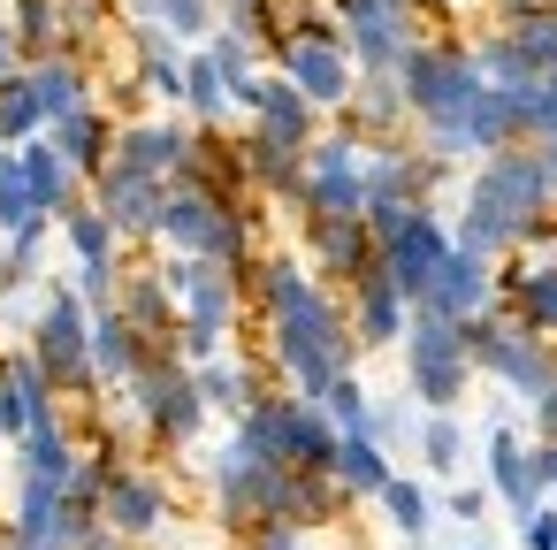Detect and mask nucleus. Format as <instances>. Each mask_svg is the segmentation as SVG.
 Segmentation results:
<instances>
[{
  "instance_id": "nucleus-1",
  "label": "nucleus",
  "mask_w": 557,
  "mask_h": 550,
  "mask_svg": "<svg viewBox=\"0 0 557 550\" xmlns=\"http://www.w3.org/2000/svg\"><path fill=\"white\" fill-rule=\"evenodd\" d=\"M268 306H275V344H283V367L298 375L306 398H321L336 375H344V337H336V314L306 291L298 268H268Z\"/></svg>"
},
{
  "instance_id": "nucleus-2",
  "label": "nucleus",
  "mask_w": 557,
  "mask_h": 550,
  "mask_svg": "<svg viewBox=\"0 0 557 550\" xmlns=\"http://www.w3.org/2000/svg\"><path fill=\"white\" fill-rule=\"evenodd\" d=\"M458 382H466V321L420 306V321H412V390L428 405H458Z\"/></svg>"
},
{
  "instance_id": "nucleus-3",
  "label": "nucleus",
  "mask_w": 557,
  "mask_h": 550,
  "mask_svg": "<svg viewBox=\"0 0 557 550\" xmlns=\"http://www.w3.org/2000/svg\"><path fill=\"white\" fill-rule=\"evenodd\" d=\"M153 230H169L184 253H199V260H230L237 245H245V230H237V215L207 192V184H191V192H169L161 199V222Z\"/></svg>"
},
{
  "instance_id": "nucleus-4",
  "label": "nucleus",
  "mask_w": 557,
  "mask_h": 550,
  "mask_svg": "<svg viewBox=\"0 0 557 550\" xmlns=\"http://www.w3.org/2000/svg\"><path fill=\"white\" fill-rule=\"evenodd\" d=\"M443 253H450V237L435 230V215H420V207H412V215L382 237V283H389L397 298H420Z\"/></svg>"
},
{
  "instance_id": "nucleus-5",
  "label": "nucleus",
  "mask_w": 557,
  "mask_h": 550,
  "mask_svg": "<svg viewBox=\"0 0 557 550\" xmlns=\"http://www.w3.org/2000/svg\"><path fill=\"white\" fill-rule=\"evenodd\" d=\"M283 62H290V85L313 100V108H336L344 93H351V70H344V47H336V32L329 24H306L290 47H283Z\"/></svg>"
},
{
  "instance_id": "nucleus-6",
  "label": "nucleus",
  "mask_w": 557,
  "mask_h": 550,
  "mask_svg": "<svg viewBox=\"0 0 557 550\" xmlns=\"http://www.w3.org/2000/svg\"><path fill=\"white\" fill-rule=\"evenodd\" d=\"M39 367H47L54 382L92 375V329H85V314H77L70 291H62V298L47 306V321H39Z\"/></svg>"
},
{
  "instance_id": "nucleus-7",
  "label": "nucleus",
  "mask_w": 557,
  "mask_h": 550,
  "mask_svg": "<svg viewBox=\"0 0 557 550\" xmlns=\"http://www.w3.org/2000/svg\"><path fill=\"white\" fill-rule=\"evenodd\" d=\"M306 199H313V215H359V207H367L359 154H351V146H321L313 169H306Z\"/></svg>"
},
{
  "instance_id": "nucleus-8",
  "label": "nucleus",
  "mask_w": 557,
  "mask_h": 550,
  "mask_svg": "<svg viewBox=\"0 0 557 550\" xmlns=\"http://www.w3.org/2000/svg\"><path fill=\"white\" fill-rule=\"evenodd\" d=\"M488 298V268H481V253H466V245H450L443 260H435V276H428V291H420V306H435V314H450V321H466L473 306Z\"/></svg>"
},
{
  "instance_id": "nucleus-9",
  "label": "nucleus",
  "mask_w": 557,
  "mask_h": 550,
  "mask_svg": "<svg viewBox=\"0 0 557 550\" xmlns=\"http://www.w3.org/2000/svg\"><path fill=\"white\" fill-rule=\"evenodd\" d=\"M176 291H184V306H191V337H184V344L207 359V352H214V329L230 321V283H222V276L191 253V260L176 268Z\"/></svg>"
},
{
  "instance_id": "nucleus-10",
  "label": "nucleus",
  "mask_w": 557,
  "mask_h": 550,
  "mask_svg": "<svg viewBox=\"0 0 557 550\" xmlns=\"http://www.w3.org/2000/svg\"><path fill=\"white\" fill-rule=\"evenodd\" d=\"M138 398H146V413H153V428L161 436H191L199 428V382H184L176 367H138Z\"/></svg>"
},
{
  "instance_id": "nucleus-11",
  "label": "nucleus",
  "mask_w": 557,
  "mask_h": 550,
  "mask_svg": "<svg viewBox=\"0 0 557 550\" xmlns=\"http://www.w3.org/2000/svg\"><path fill=\"white\" fill-rule=\"evenodd\" d=\"M252 115H260V138H268V146H290V154H298V146L313 138V100H306L298 85H260V93H252Z\"/></svg>"
},
{
  "instance_id": "nucleus-12",
  "label": "nucleus",
  "mask_w": 557,
  "mask_h": 550,
  "mask_svg": "<svg viewBox=\"0 0 557 550\" xmlns=\"http://www.w3.org/2000/svg\"><path fill=\"white\" fill-rule=\"evenodd\" d=\"M100 215L115 222V230H153L161 222V176H131V169H108V184H100Z\"/></svg>"
},
{
  "instance_id": "nucleus-13",
  "label": "nucleus",
  "mask_w": 557,
  "mask_h": 550,
  "mask_svg": "<svg viewBox=\"0 0 557 550\" xmlns=\"http://www.w3.org/2000/svg\"><path fill=\"white\" fill-rule=\"evenodd\" d=\"M488 474H496V497H504V504L534 512V497H542V459H519L504 428L488 436Z\"/></svg>"
},
{
  "instance_id": "nucleus-14",
  "label": "nucleus",
  "mask_w": 557,
  "mask_h": 550,
  "mask_svg": "<svg viewBox=\"0 0 557 550\" xmlns=\"http://www.w3.org/2000/svg\"><path fill=\"white\" fill-rule=\"evenodd\" d=\"M313 253L336 268V276H367V222L359 215H313Z\"/></svg>"
},
{
  "instance_id": "nucleus-15",
  "label": "nucleus",
  "mask_w": 557,
  "mask_h": 550,
  "mask_svg": "<svg viewBox=\"0 0 557 550\" xmlns=\"http://www.w3.org/2000/svg\"><path fill=\"white\" fill-rule=\"evenodd\" d=\"M108 527H115V535H153V527H161V489L138 481V474L108 481Z\"/></svg>"
},
{
  "instance_id": "nucleus-16",
  "label": "nucleus",
  "mask_w": 557,
  "mask_h": 550,
  "mask_svg": "<svg viewBox=\"0 0 557 550\" xmlns=\"http://www.w3.org/2000/svg\"><path fill=\"white\" fill-rule=\"evenodd\" d=\"M176 161H184L176 131H123V146H115V169H131V176H169Z\"/></svg>"
},
{
  "instance_id": "nucleus-17",
  "label": "nucleus",
  "mask_w": 557,
  "mask_h": 550,
  "mask_svg": "<svg viewBox=\"0 0 557 550\" xmlns=\"http://www.w3.org/2000/svg\"><path fill=\"white\" fill-rule=\"evenodd\" d=\"M16 169H24V192H32V207H39V215H54V207L70 199V161H62L54 146H24V154H16Z\"/></svg>"
},
{
  "instance_id": "nucleus-18",
  "label": "nucleus",
  "mask_w": 557,
  "mask_h": 550,
  "mask_svg": "<svg viewBox=\"0 0 557 550\" xmlns=\"http://www.w3.org/2000/svg\"><path fill=\"white\" fill-rule=\"evenodd\" d=\"M329 474H344V489H382V481H389V466H382V451H374L367 428H351V436L329 451Z\"/></svg>"
},
{
  "instance_id": "nucleus-19",
  "label": "nucleus",
  "mask_w": 557,
  "mask_h": 550,
  "mask_svg": "<svg viewBox=\"0 0 557 550\" xmlns=\"http://www.w3.org/2000/svg\"><path fill=\"white\" fill-rule=\"evenodd\" d=\"M359 283H367V298H359V337H367V344H389L397 321H405V314H397V291L382 283V268H367Z\"/></svg>"
},
{
  "instance_id": "nucleus-20",
  "label": "nucleus",
  "mask_w": 557,
  "mask_h": 550,
  "mask_svg": "<svg viewBox=\"0 0 557 550\" xmlns=\"http://www.w3.org/2000/svg\"><path fill=\"white\" fill-rule=\"evenodd\" d=\"M39 123H47V108H39L32 77H0V138H32Z\"/></svg>"
},
{
  "instance_id": "nucleus-21",
  "label": "nucleus",
  "mask_w": 557,
  "mask_h": 550,
  "mask_svg": "<svg viewBox=\"0 0 557 550\" xmlns=\"http://www.w3.org/2000/svg\"><path fill=\"white\" fill-rule=\"evenodd\" d=\"M32 93H39L47 123H54V115H70V108H85V77H77L70 62H39V70H32Z\"/></svg>"
},
{
  "instance_id": "nucleus-22",
  "label": "nucleus",
  "mask_w": 557,
  "mask_h": 550,
  "mask_svg": "<svg viewBox=\"0 0 557 550\" xmlns=\"http://www.w3.org/2000/svg\"><path fill=\"white\" fill-rule=\"evenodd\" d=\"M92 367H100V375H131V367H138V329H131L123 314L100 321V337H92Z\"/></svg>"
},
{
  "instance_id": "nucleus-23",
  "label": "nucleus",
  "mask_w": 557,
  "mask_h": 550,
  "mask_svg": "<svg viewBox=\"0 0 557 550\" xmlns=\"http://www.w3.org/2000/svg\"><path fill=\"white\" fill-rule=\"evenodd\" d=\"M54 138H62V161H100V123L85 115V108H70V115H54Z\"/></svg>"
},
{
  "instance_id": "nucleus-24",
  "label": "nucleus",
  "mask_w": 557,
  "mask_h": 550,
  "mask_svg": "<svg viewBox=\"0 0 557 550\" xmlns=\"http://www.w3.org/2000/svg\"><path fill=\"white\" fill-rule=\"evenodd\" d=\"M511 47H519V62H527V70H557V16L519 24V32H511Z\"/></svg>"
},
{
  "instance_id": "nucleus-25",
  "label": "nucleus",
  "mask_w": 557,
  "mask_h": 550,
  "mask_svg": "<svg viewBox=\"0 0 557 550\" xmlns=\"http://www.w3.org/2000/svg\"><path fill=\"white\" fill-rule=\"evenodd\" d=\"M222 93H230V85H222V70H214V54H199V62L184 70V100H191L199 115H222Z\"/></svg>"
},
{
  "instance_id": "nucleus-26",
  "label": "nucleus",
  "mask_w": 557,
  "mask_h": 550,
  "mask_svg": "<svg viewBox=\"0 0 557 550\" xmlns=\"http://www.w3.org/2000/svg\"><path fill=\"white\" fill-rule=\"evenodd\" d=\"M519 306H527V321H534V329H557V268L519 276Z\"/></svg>"
},
{
  "instance_id": "nucleus-27",
  "label": "nucleus",
  "mask_w": 557,
  "mask_h": 550,
  "mask_svg": "<svg viewBox=\"0 0 557 550\" xmlns=\"http://www.w3.org/2000/svg\"><path fill=\"white\" fill-rule=\"evenodd\" d=\"M70 237H77L85 268H100V260H108V237H115V222H108V215H92V207H77V215H70Z\"/></svg>"
},
{
  "instance_id": "nucleus-28",
  "label": "nucleus",
  "mask_w": 557,
  "mask_h": 550,
  "mask_svg": "<svg viewBox=\"0 0 557 550\" xmlns=\"http://www.w3.org/2000/svg\"><path fill=\"white\" fill-rule=\"evenodd\" d=\"M382 504H389V520H397L405 535H428V497H420L412 481H382Z\"/></svg>"
},
{
  "instance_id": "nucleus-29",
  "label": "nucleus",
  "mask_w": 557,
  "mask_h": 550,
  "mask_svg": "<svg viewBox=\"0 0 557 550\" xmlns=\"http://www.w3.org/2000/svg\"><path fill=\"white\" fill-rule=\"evenodd\" d=\"M214 70H222V85H230L237 100L260 93V85H252V62H245V39H214Z\"/></svg>"
},
{
  "instance_id": "nucleus-30",
  "label": "nucleus",
  "mask_w": 557,
  "mask_h": 550,
  "mask_svg": "<svg viewBox=\"0 0 557 550\" xmlns=\"http://www.w3.org/2000/svg\"><path fill=\"white\" fill-rule=\"evenodd\" d=\"M321 405H329L344 428H367V398H359V382H344V375H336V382L321 390Z\"/></svg>"
},
{
  "instance_id": "nucleus-31",
  "label": "nucleus",
  "mask_w": 557,
  "mask_h": 550,
  "mask_svg": "<svg viewBox=\"0 0 557 550\" xmlns=\"http://www.w3.org/2000/svg\"><path fill=\"white\" fill-rule=\"evenodd\" d=\"M420 451H428V466H435V474H450V466H458V428H450V420H428Z\"/></svg>"
},
{
  "instance_id": "nucleus-32",
  "label": "nucleus",
  "mask_w": 557,
  "mask_h": 550,
  "mask_svg": "<svg viewBox=\"0 0 557 550\" xmlns=\"http://www.w3.org/2000/svg\"><path fill=\"white\" fill-rule=\"evenodd\" d=\"M138 9H153V16H169L176 32H207V0H138Z\"/></svg>"
},
{
  "instance_id": "nucleus-33",
  "label": "nucleus",
  "mask_w": 557,
  "mask_h": 550,
  "mask_svg": "<svg viewBox=\"0 0 557 550\" xmlns=\"http://www.w3.org/2000/svg\"><path fill=\"white\" fill-rule=\"evenodd\" d=\"M199 398H214V405H245V375H237V367H207V375H199Z\"/></svg>"
},
{
  "instance_id": "nucleus-34",
  "label": "nucleus",
  "mask_w": 557,
  "mask_h": 550,
  "mask_svg": "<svg viewBox=\"0 0 557 550\" xmlns=\"http://www.w3.org/2000/svg\"><path fill=\"white\" fill-rule=\"evenodd\" d=\"M24 39L32 47H54V0H24Z\"/></svg>"
},
{
  "instance_id": "nucleus-35",
  "label": "nucleus",
  "mask_w": 557,
  "mask_h": 550,
  "mask_svg": "<svg viewBox=\"0 0 557 550\" xmlns=\"http://www.w3.org/2000/svg\"><path fill=\"white\" fill-rule=\"evenodd\" d=\"M527 542L534 550H557V512H527Z\"/></svg>"
},
{
  "instance_id": "nucleus-36",
  "label": "nucleus",
  "mask_w": 557,
  "mask_h": 550,
  "mask_svg": "<svg viewBox=\"0 0 557 550\" xmlns=\"http://www.w3.org/2000/svg\"><path fill=\"white\" fill-rule=\"evenodd\" d=\"M542 428H549V436H557V382H549V390H542Z\"/></svg>"
},
{
  "instance_id": "nucleus-37",
  "label": "nucleus",
  "mask_w": 557,
  "mask_h": 550,
  "mask_svg": "<svg viewBox=\"0 0 557 550\" xmlns=\"http://www.w3.org/2000/svg\"><path fill=\"white\" fill-rule=\"evenodd\" d=\"M534 459H542V481H557V443H549V451H534Z\"/></svg>"
},
{
  "instance_id": "nucleus-38",
  "label": "nucleus",
  "mask_w": 557,
  "mask_h": 550,
  "mask_svg": "<svg viewBox=\"0 0 557 550\" xmlns=\"http://www.w3.org/2000/svg\"><path fill=\"white\" fill-rule=\"evenodd\" d=\"M16 70V47H9V32H0V77H9Z\"/></svg>"
}]
</instances>
